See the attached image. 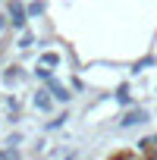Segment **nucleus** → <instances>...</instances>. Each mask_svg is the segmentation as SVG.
<instances>
[{"instance_id": "obj_1", "label": "nucleus", "mask_w": 157, "mask_h": 160, "mask_svg": "<svg viewBox=\"0 0 157 160\" xmlns=\"http://www.w3.org/2000/svg\"><path fill=\"white\" fill-rule=\"evenodd\" d=\"M10 16H13V25H22V22H25V10H22V3H13V7H10Z\"/></svg>"}, {"instance_id": "obj_2", "label": "nucleus", "mask_w": 157, "mask_h": 160, "mask_svg": "<svg viewBox=\"0 0 157 160\" xmlns=\"http://www.w3.org/2000/svg\"><path fill=\"white\" fill-rule=\"evenodd\" d=\"M148 116H144V110H135V113H129L126 119H123V126H132V122H144Z\"/></svg>"}, {"instance_id": "obj_3", "label": "nucleus", "mask_w": 157, "mask_h": 160, "mask_svg": "<svg viewBox=\"0 0 157 160\" xmlns=\"http://www.w3.org/2000/svg\"><path fill=\"white\" fill-rule=\"evenodd\" d=\"M35 107H38V110H47V107H50V101H47V94H44V91L35 98Z\"/></svg>"}]
</instances>
